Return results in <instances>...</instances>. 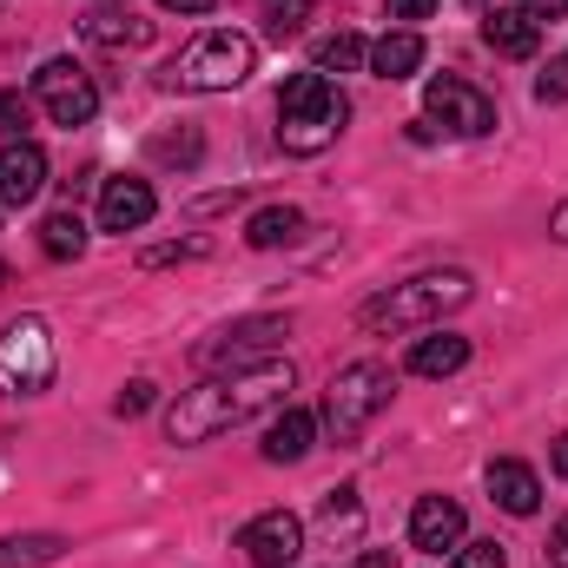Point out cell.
I'll return each instance as SVG.
<instances>
[{"label":"cell","mask_w":568,"mask_h":568,"mask_svg":"<svg viewBox=\"0 0 568 568\" xmlns=\"http://www.w3.org/2000/svg\"><path fill=\"white\" fill-rule=\"evenodd\" d=\"M252 67H258L252 33H239V27H212V33H199V40L165 67V87H179V93H232V87L252 80Z\"/></svg>","instance_id":"obj_4"},{"label":"cell","mask_w":568,"mask_h":568,"mask_svg":"<svg viewBox=\"0 0 568 568\" xmlns=\"http://www.w3.org/2000/svg\"><path fill=\"white\" fill-rule=\"evenodd\" d=\"M80 33H87V47H100V53H133V47L152 40V20H140L133 7H100V13L80 20Z\"/></svg>","instance_id":"obj_14"},{"label":"cell","mask_w":568,"mask_h":568,"mask_svg":"<svg viewBox=\"0 0 568 568\" xmlns=\"http://www.w3.org/2000/svg\"><path fill=\"white\" fill-rule=\"evenodd\" d=\"M424 106H429V120H443V133H456V140H483V133H496V100H489L483 87L456 80V73L429 80Z\"/></svg>","instance_id":"obj_8"},{"label":"cell","mask_w":568,"mask_h":568,"mask_svg":"<svg viewBox=\"0 0 568 568\" xmlns=\"http://www.w3.org/2000/svg\"><path fill=\"white\" fill-rule=\"evenodd\" d=\"M67 556L60 536H0V568H47Z\"/></svg>","instance_id":"obj_22"},{"label":"cell","mask_w":568,"mask_h":568,"mask_svg":"<svg viewBox=\"0 0 568 568\" xmlns=\"http://www.w3.org/2000/svg\"><path fill=\"white\" fill-rule=\"evenodd\" d=\"M351 568H397V549H364Z\"/></svg>","instance_id":"obj_34"},{"label":"cell","mask_w":568,"mask_h":568,"mask_svg":"<svg viewBox=\"0 0 568 568\" xmlns=\"http://www.w3.org/2000/svg\"><path fill=\"white\" fill-rule=\"evenodd\" d=\"M417 67H424V33L417 27H397V33H384L371 47V73L377 80H410Z\"/></svg>","instance_id":"obj_18"},{"label":"cell","mask_w":568,"mask_h":568,"mask_svg":"<svg viewBox=\"0 0 568 568\" xmlns=\"http://www.w3.org/2000/svg\"><path fill=\"white\" fill-rule=\"evenodd\" d=\"M549 239H556V245H568V199L556 205V219H549Z\"/></svg>","instance_id":"obj_37"},{"label":"cell","mask_w":568,"mask_h":568,"mask_svg":"<svg viewBox=\"0 0 568 568\" xmlns=\"http://www.w3.org/2000/svg\"><path fill=\"white\" fill-rule=\"evenodd\" d=\"M40 252H47V258H80V252H87V225H80L73 205H60V212L40 219Z\"/></svg>","instance_id":"obj_21"},{"label":"cell","mask_w":568,"mask_h":568,"mask_svg":"<svg viewBox=\"0 0 568 568\" xmlns=\"http://www.w3.org/2000/svg\"><path fill=\"white\" fill-rule=\"evenodd\" d=\"M159 7H165V13H212L219 0H159Z\"/></svg>","instance_id":"obj_35"},{"label":"cell","mask_w":568,"mask_h":568,"mask_svg":"<svg viewBox=\"0 0 568 568\" xmlns=\"http://www.w3.org/2000/svg\"><path fill=\"white\" fill-rule=\"evenodd\" d=\"M456 568H509V556H503V542H463Z\"/></svg>","instance_id":"obj_28"},{"label":"cell","mask_w":568,"mask_h":568,"mask_svg":"<svg viewBox=\"0 0 568 568\" xmlns=\"http://www.w3.org/2000/svg\"><path fill=\"white\" fill-rule=\"evenodd\" d=\"M436 0H384V20H429Z\"/></svg>","instance_id":"obj_32"},{"label":"cell","mask_w":568,"mask_h":568,"mask_svg":"<svg viewBox=\"0 0 568 568\" xmlns=\"http://www.w3.org/2000/svg\"><path fill=\"white\" fill-rule=\"evenodd\" d=\"M463 536H469V516H463L456 496H424V503L410 509V549H417V556L463 549Z\"/></svg>","instance_id":"obj_11"},{"label":"cell","mask_w":568,"mask_h":568,"mask_svg":"<svg viewBox=\"0 0 568 568\" xmlns=\"http://www.w3.org/2000/svg\"><path fill=\"white\" fill-rule=\"evenodd\" d=\"M27 113H33V106H27L20 93H0V133H13V140H20V133H27Z\"/></svg>","instance_id":"obj_30"},{"label":"cell","mask_w":568,"mask_h":568,"mask_svg":"<svg viewBox=\"0 0 568 568\" xmlns=\"http://www.w3.org/2000/svg\"><path fill=\"white\" fill-rule=\"evenodd\" d=\"M317 523H324L331 536H351V529L364 523V509H357V489H351V483H344V489H331V496H324V516H317Z\"/></svg>","instance_id":"obj_24"},{"label":"cell","mask_w":568,"mask_h":568,"mask_svg":"<svg viewBox=\"0 0 568 568\" xmlns=\"http://www.w3.org/2000/svg\"><path fill=\"white\" fill-rule=\"evenodd\" d=\"M311 20V0H265V33L272 40H297Z\"/></svg>","instance_id":"obj_25"},{"label":"cell","mask_w":568,"mask_h":568,"mask_svg":"<svg viewBox=\"0 0 568 568\" xmlns=\"http://www.w3.org/2000/svg\"><path fill=\"white\" fill-rule=\"evenodd\" d=\"M311 436H317V417H311V410H291V404H284L278 424L265 429V443H258V449H265V463H297V456L311 449Z\"/></svg>","instance_id":"obj_20"},{"label":"cell","mask_w":568,"mask_h":568,"mask_svg":"<svg viewBox=\"0 0 568 568\" xmlns=\"http://www.w3.org/2000/svg\"><path fill=\"white\" fill-rule=\"evenodd\" d=\"M364 60H371V47L357 33H324L317 40V73H357Z\"/></svg>","instance_id":"obj_23"},{"label":"cell","mask_w":568,"mask_h":568,"mask_svg":"<svg viewBox=\"0 0 568 568\" xmlns=\"http://www.w3.org/2000/svg\"><path fill=\"white\" fill-rule=\"evenodd\" d=\"M404 364H410V377H456V371L469 364V337H456V331H424Z\"/></svg>","instance_id":"obj_17"},{"label":"cell","mask_w":568,"mask_h":568,"mask_svg":"<svg viewBox=\"0 0 568 568\" xmlns=\"http://www.w3.org/2000/svg\"><path fill=\"white\" fill-rule=\"evenodd\" d=\"M278 337H284V317H245V324L219 331V344H205V351H199V364H205V371H239V364L278 357V351H272Z\"/></svg>","instance_id":"obj_10"},{"label":"cell","mask_w":568,"mask_h":568,"mask_svg":"<svg viewBox=\"0 0 568 568\" xmlns=\"http://www.w3.org/2000/svg\"><path fill=\"white\" fill-rule=\"evenodd\" d=\"M469 297H476L469 272H424V278L390 284L384 297H371V304L357 311V324H364V331H429V324H443L449 311H463Z\"/></svg>","instance_id":"obj_3"},{"label":"cell","mask_w":568,"mask_h":568,"mask_svg":"<svg viewBox=\"0 0 568 568\" xmlns=\"http://www.w3.org/2000/svg\"><path fill=\"white\" fill-rule=\"evenodd\" d=\"M152 159H165V165H172V159L192 165V159H199V133H179V140L165 133V140H152Z\"/></svg>","instance_id":"obj_29"},{"label":"cell","mask_w":568,"mask_h":568,"mask_svg":"<svg viewBox=\"0 0 568 568\" xmlns=\"http://www.w3.org/2000/svg\"><path fill=\"white\" fill-rule=\"evenodd\" d=\"M311 232V219L297 212V205H265V212H252V225H245V245H258V252H278V245H297Z\"/></svg>","instance_id":"obj_19"},{"label":"cell","mask_w":568,"mask_h":568,"mask_svg":"<svg viewBox=\"0 0 568 568\" xmlns=\"http://www.w3.org/2000/svg\"><path fill=\"white\" fill-rule=\"evenodd\" d=\"M53 331H47V317H13L7 331H0V390L7 397H40L47 384H53Z\"/></svg>","instance_id":"obj_6"},{"label":"cell","mask_w":568,"mask_h":568,"mask_svg":"<svg viewBox=\"0 0 568 568\" xmlns=\"http://www.w3.org/2000/svg\"><path fill=\"white\" fill-rule=\"evenodd\" d=\"M549 556H556V568H568V523H556V536H549Z\"/></svg>","instance_id":"obj_36"},{"label":"cell","mask_w":568,"mask_h":568,"mask_svg":"<svg viewBox=\"0 0 568 568\" xmlns=\"http://www.w3.org/2000/svg\"><path fill=\"white\" fill-rule=\"evenodd\" d=\"M390 397H397V377H390V364H377V357H357V364H344V371L331 377V390H324V429H331L337 443H357L364 429L390 410Z\"/></svg>","instance_id":"obj_5"},{"label":"cell","mask_w":568,"mask_h":568,"mask_svg":"<svg viewBox=\"0 0 568 568\" xmlns=\"http://www.w3.org/2000/svg\"><path fill=\"white\" fill-rule=\"evenodd\" d=\"M0 291H7V265H0Z\"/></svg>","instance_id":"obj_39"},{"label":"cell","mask_w":568,"mask_h":568,"mask_svg":"<svg viewBox=\"0 0 568 568\" xmlns=\"http://www.w3.org/2000/svg\"><path fill=\"white\" fill-rule=\"evenodd\" d=\"M516 7H523L536 27H542V20H562V13H568V0H516Z\"/></svg>","instance_id":"obj_33"},{"label":"cell","mask_w":568,"mask_h":568,"mask_svg":"<svg viewBox=\"0 0 568 568\" xmlns=\"http://www.w3.org/2000/svg\"><path fill=\"white\" fill-rule=\"evenodd\" d=\"M40 185H47V152L33 140L0 145V205H33Z\"/></svg>","instance_id":"obj_13"},{"label":"cell","mask_w":568,"mask_h":568,"mask_svg":"<svg viewBox=\"0 0 568 568\" xmlns=\"http://www.w3.org/2000/svg\"><path fill=\"white\" fill-rule=\"evenodd\" d=\"M145 410H152V384H145V377H133V384L120 390V417H145Z\"/></svg>","instance_id":"obj_31"},{"label":"cell","mask_w":568,"mask_h":568,"mask_svg":"<svg viewBox=\"0 0 568 568\" xmlns=\"http://www.w3.org/2000/svg\"><path fill=\"white\" fill-rule=\"evenodd\" d=\"M483 40H489L503 60H536V47H542V27H536L523 7H496V13H483Z\"/></svg>","instance_id":"obj_16"},{"label":"cell","mask_w":568,"mask_h":568,"mask_svg":"<svg viewBox=\"0 0 568 568\" xmlns=\"http://www.w3.org/2000/svg\"><path fill=\"white\" fill-rule=\"evenodd\" d=\"M212 245L205 239H172V245H152L140 252V272H165V265H192V258H205Z\"/></svg>","instance_id":"obj_26"},{"label":"cell","mask_w":568,"mask_h":568,"mask_svg":"<svg viewBox=\"0 0 568 568\" xmlns=\"http://www.w3.org/2000/svg\"><path fill=\"white\" fill-rule=\"evenodd\" d=\"M549 463H556V476H568V436H556V456Z\"/></svg>","instance_id":"obj_38"},{"label":"cell","mask_w":568,"mask_h":568,"mask_svg":"<svg viewBox=\"0 0 568 568\" xmlns=\"http://www.w3.org/2000/svg\"><path fill=\"white\" fill-rule=\"evenodd\" d=\"M536 100H542V106H562L568 100V53L562 60H549V73L536 80Z\"/></svg>","instance_id":"obj_27"},{"label":"cell","mask_w":568,"mask_h":568,"mask_svg":"<svg viewBox=\"0 0 568 568\" xmlns=\"http://www.w3.org/2000/svg\"><path fill=\"white\" fill-rule=\"evenodd\" d=\"M351 126V100L331 73H291L278 93V145L291 159H317L324 145H337V133Z\"/></svg>","instance_id":"obj_2"},{"label":"cell","mask_w":568,"mask_h":568,"mask_svg":"<svg viewBox=\"0 0 568 568\" xmlns=\"http://www.w3.org/2000/svg\"><path fill=\"white\" fill-rule=\"evenodd\" d=\"M152 212H159V199H152V185L145 179H106L100 185V232H140V225H152Z\"/></svg>","instance_id":"obj_12"},{"label":"cell","mask_w":568,"mask_h":568,"mask_svg":"<svg viewBox=\"0 0 568 568\" xmlns=\"http://www.w3.org/2000/svg\"><path fill=\"white\" fill-rule=\"evenodd\" d=\"M489 496H496V509H509V516H536V509H542V476H536L529 463H516V456H496V463H489Z\"/></svg>","instance_id":"obj_15"},{"label":"cell","mask_w":568,"mask_h":568,"mask_svg":"<svg viewBox=\"0 0 568 568\" xmlns=\"http://www.w3.org/2000/svg\"><path fill=\"white\" fill-rule=\"evenodd\" d=\"M291 390V364L284 357H258L239 371H212L205 384L179 390V404L165 410V436L172 443H212L225 429H239L245 417H258L265 404H278Z\"/></svg>","instance_id":"obj_1"},{"label":"cell","mask_w":568,"mask_h":568,"mask_svg":"<svg viewBox=\"0 0 568 568\" xmlns=\"http://www.w3.org/2000/svg\"><path fill=\"white\" fill-rule=\"evenodd\" d=\"M239 549H245L252 568H291L297 549H304V523H297L291 509H265V516H252V523L239 529Z\"/></svg>","instance_id":"obj_9"},{"label":"cell","mask_w":568,"mask_h":568,"mask_svg":"<svg viewBox=\"0 0 568 568\" xmlns=\"http://www.w3.org/2000/svg\"><path fill=\"white\" fill-rule=\"evenodd\" d=\"M33 100H40V113H47L53 126H67V133L100 113V87H93V73H87L80 60H47V67L33 73Z\"/></svg>","instance_id":"obj_7"}]
</instances>
